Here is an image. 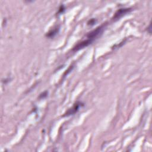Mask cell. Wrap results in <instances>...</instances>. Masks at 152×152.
Masks as SVG:
<instances>
[{
  "instance_id": "obj_1",
  "label": "cell",
  "mask_w": 152,
  "mask_h": 152,
  "mask_svg": "<svg viewBox=\"0 0 152 152\" xmlns=\"http://www.w3.org/2000/svg\"><path fill=\"white\" fill-rule=\"evenodd\" d=\"M106 24H103L100 26H99L98 27H97L96 29L93 30V31L89 32L87 34V39H90L91 40H92L93 41L94 40V39L100 34L102 33L103 29L104 28Z\"/></svg>"
},
{
  "instance_id": "obj_2",
  "label": "cell",
  "mask_w": 152,
  "mask_h": 152,
  "mask_svg": "<svg viewBox=\"0 0 152 152\" xmlns=\"http://www.w3.org/2000/svg\"><path fill=\"white\" fill-rule=\"evenodd\" d=\"M131 11V8H120L119 9L115 14L112 20L115 21L119 19L121 17L125 15L126 14L129 12Z\"/></svg>"
},
{
  "instance_id": "obj_3",
  "label": "cell",
  "mask_w": 152,
  "mask_h": 152,
  "mask_svg": "<svg viewBox=\"0 0 152 152\" xmlns=\"http://www.w3.org/2000/svg\"><path fill=\"white\" fill-rule=\"evenodd\" d=\"M82 105V103L81 102H77L76 103H75L74 104V106L70 108L69 109H68L65 113L64 115H63V116H68L69 115H74V113H75L80 109V107Z\"/></svg>"
},
{
  "instance_id": "obj_4",
  "label": "cell",
  "mask_w": 152,
  "mask_h": 152,
  "mask_svg": "<svg viewBox=\"0 0 152 152\" xmlns=\"http://www.w3.org/2000/svg\"><path fill=\"white\" fill-rule=\"evenodd\" d=\"M93 41L90 39H87L85 40H83L80 43H78L77 45H75L73 49H72V50L73 51H77L80 49H81L85 47H87L89 45H90Z\"/></svg>"
},
{
  "instance_id": "obj_5",
  "label": "cell",
  "mask_w": 152,
  "mask_h": 152,
  "mask_svg": "<svg viewBox=\"0 0 152 152\" xmlns=\"http://www.w3.org/2000/svg\"><path fill=\"white\" fill-rule=\"evenodd\" d=\"M59 30V27H56L55 28H53V30H50L47 34H46V36L48 37H53L54 36H55L57 33L58 32Z\"/></svg>"
},
{
  "instance_id": "obj_6",
  "label": "cell",
  "mask_w": 152,
  "mask_h": 152,
  "mask_svg": "<svg viewBox=\"0 0 152 152\" xmlns=\"http://www.w3.org/2000/svg\"><path fill=\"white\" fill-rule=\"evenodd\" d=\"M96 23V20L95 18H91L87 22V25L88 26H93Z\"/></svg>"
}]
</instances>
